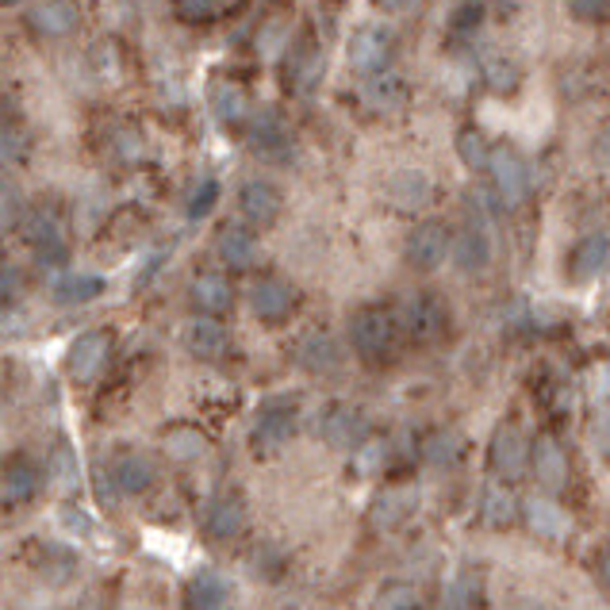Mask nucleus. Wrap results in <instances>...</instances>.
Wrapping results in <instances>:
<instances>
[{
  "label": "nucleus",
  "mask_w": 610,
  "mask_h": 610,
  "mask_svg": "<svg viewBox=\"0 0 610 610\" xmlns=\"http://www.w3.org/2000/svg\"><path fill=\"white\" fill-rule=\"evenodd\" d=\"M399 338H403V331H399V319L391 315L388 308L353 311L350 346L358 350L361 361H369V365H384V361H391V353L399 350Z\"/></svg>",
  "instance_id": "obj_2"
},
{
  "label": "nucleus",
  "mask_w": 610,
  "mask_h": 610,
  "mask_svg": "<svg viewBox=\"0 0 610 610\" xmlns=\"http://www.w3.org/2000/svg\"><path fill=\"white\" fill-rule=\"evenodd\" d=\"M361 100H365L373 112H396L411 100V85L396 70H376L361 82Z\"/></svg>",
  "instance_id": "obj_16"
},
{
  "label": "nucleus",
  "mask_w": 610,
  "mask_h": 610,
  "mask_svg": "<svg viewBox=\"0 0 610 610\" xmlns=\"http://www.w3.org/2000/svg\"><path fill=\"white\" fill-rule=\"evenodd\" d=\"M215 200H220V180H212V177L200 180V185L188 192V203H185L188 220H203V215L215 208Z\"/></svg>",
  "instance_id": "obj_40"
},
{
  "label": "nucleus",
  "mask_w": 610,
  "mask_h": 610,
  "mask_svg": "<svg viewBox=\"0 0 610 610\" xmlns=\"http://www.w3.org/2000/svg\"><path fill=\"white\" fill-rule=\"evenodd\" d=\"M373 610H419L415 584H407V580H388V584L376 592Z\"/></svg>",
  "instance_id": "obj_39"
},
{
  "label": "nucleus",
  "mask_w": 610,
  "mask_h": 610,
  "mask_svg": "<svg viewBox=\"0 0 610 610\" xmlns=\"http://www.w3.org/2000/svg\"><path fill=\"white\" fill-rule=\"evenodd\" d=\"M296 361H300L303 373L331 376L334 369L343 365V350H338V343H334L326 331H315V334H308L300 346H296Z\"/></svg>",
  "instance_id": "obj_23"
},
{
  "label": "nucleus",
  "mask_w": 610,
  "mask_h": 610,
  "mask_svg": "<svg viewBox=\"0 0 610 610\" xmlns=\"http://www.w3.org/2000/svg\"><path fill=\"white\" fill-rule=\"evenodd\" d=\"M507 610H546L537 599H514V602H507Z\"/></svg>",
  "instance_id": "obj_49"
},
{
  "label": "nucleus",
  "mask_w": 610,
  "mask_h": 610,
  "mask_svg": "<svg viewBox=\"0 0 610 610\" xmlns=\"http://www.w3.org/2000/svg\"><path fill=\"white\" fill-rule=\"evenodd\" d=\"M246 530V499L238 491H223L208 507V537L215 541H235Z\"/></svg>",
  "instance_id": "obj_20"
},
{
  "label": "nucleus",
  "mask_w": 610,
  "mask_h": 610,
  "mask_svg": "<svg viewBox=\"0 0 610 610\" xmlns=\"http://www.w3.org/2000/svg\"><path fill=\"white\" fill-rule=\"evenodd\" d=\"M215 250H220L223 265L231 269H250L258 261V242L246 227H223L215 238Z\"/></svg>",
  "instance_id": "obj_32"
},
{
  "label": "nucleus",
  "mask_w": 610,
  "mask_h": 610,
  "mask_svg": "<svg viewBox=\"0 0 610 610\" xmlns=\"http://www.w3.org/2000/svg\"><path fill=\"white\" fill-rule=\"evenodd\" d=\"M192 303L203 315L220 319L235 308V288H231V281L223 277V273H200V277L192 281Z\"/></svg>",
  "instance_id": "obj_26"
},
{
  "label": "nucleus",
  "mask_w": 610,
  "mask_h": 610,
  "mask_svg": "<svg viewBox=\"0 0 610 610\" xmlns=\"http://www.w3.org/2000/svg\"><path fill=\"white\" fill-rule=\"evenodd\" d=\"M112 331H85L74 338V346H70V353H65V373H70V381L74 384H92L100 373L108 369V361H112Z\"/></svg>",
  "instance_id": "obj_4"
},
{
  "label": "nucleus",
  "mask_w": 610,
  "mask_h": 610,
  "mask_svg": "<svg viewBox=\"0 0 610 610\" xmlns=\"http://www.w3.org/2000/svg\"><path fill=\"white\" fill-rule=\"evenodd\" d=\"M376 4H381L384 12H415L423 0H376Z\"/></svg>",
  "instance_id": "obj_47"
},
{
  "label": "nucleus",
  "mask_w": 610,
  "mask_h": 610,
  "mask_svg": "<svg viewBox=\"0 0 610 610\" xmlns=\"http://www.w3.org/2000/svg\"><path fill=\"white\" fill-rule=\"evenodd\" d=\"M399 331L411 338V343H438L441 334H446L449 326V308L441 303V296L434 292H415V296H407L403 308H399Z\"/></svg>",
  "instance_id": "obj_3"
},
{
  "label": "nucleus",
  "mask_w": 610,
  "mask_h": 610,
  "mask_svg": "<svg viewBox=\"0 0 610 610\" xmlns=\"http://www.w3.org/2000/svg\"><path fill=\"white\" fill-rule=\"evenodd\" d=\"M576 20H587V24H610V0H564Z\"/></svg>",
  "instance_id": "obj_43"
},
{
  "label": "nucleus",
  "mask_w": 610,
  "mask_h": 610,
  "mask_svg": "<svg viewBox=\"0 0 610 610\" xmlns=\"http://www.w3.org/2000/svg\"><path fill=\"white\" fill-rule=\"evenodd\" d=\"M296 303H300V292H296L288 281H281V277L253 281L250 308H253V315H258L261 323H285V319L296 311Z\"/></svg>",
  "instance_id": "obj_12"
},
{
  "label": "nucleus",
  "mask_w": 610,
  "mask_h": 610,
  "mask_svg": "<svg viewBox=\"0 0 610 610\" xmlns=\"http://www.w3.org/2000/svg\"><path fill=\"white\" fill-rule=\"evenodd\" d=\"M491 4H496L499 12H514L522 4V0H491Z\"/></svg>",
  "instance_id": "obj_51"
},
{
  "label": "nucleus",
  "mask_w": 610,
  "mask_h": 610,
  "mask_svg": "<svg viewBox=\"0 0 610 610\" xmlns=\"http://www.w3.org/2000/svg\"><path fill=\"white\" fill-rule=\"evenodd\" d=\"M50 292H54V300L65 303V308H77V303H89L104 292V277H97V273H62Z\"/></svg>",
  "instance_id": "obj_29"
},
{
  "label": "nucleus",
  "mask_w": 610,
  "mask_h": 610,
  "mask_svg": "<svg viewBox=\"0 0 610 610\" xmlns=\"http://www.w3.org/2000/svg\"><path fill=\"white\" fill-rule=\"evenodd\" d=\"M35 569H39L47 580H58V584H65V580L74 576L77 557L70 553V549H65V546H54V541H42V546H39V561H35Z\"/></svg>",
  "instance_id": "obj_35"
},
{
  "label": "nucleus",
  "mask_w": 610,
  "mask_h": 610,
  "mask_svg": "<svg viewBox=\"0 0 610 610\" xmlns=\"http://www.w3.org/2000/svg\"><path fill=\"white\" fill-rule=\"evenodd\" d=\"M488 170H491V180H496L499 200H503L507 208H519V203L526 200V192H530L526 162H522L514 150H496V154H491Z\"/></svg>",
  "instance_id": "obj_13"
},
{
  "label": "nucleus",
  "mask_w": 610,
  "mask_h": 610,
  "mask_svg": "<svg viewBox=\"0 0 610 610\" xmlns=\"http://www.w3.org/2000/svg\"><path fill=\"white\" fill-rule=\"evenodd\" d=\"M599 158L610 165V130H607V135H602V139H599Z\"/></svg>",
  "instance_id": "obj_50"
},
{
  "label": "nucleus",
  "mask_w": 610,
  "mask_h": 610,
  "mask_svg": "<svg viewBox=\"0 0 610 610\" xmlns=\"http://www.w3.org/2000/svg\"><path fill=\"white\" fill-rule=\"evenodd\" d=\"M212 112L220 115L223 123H242L246 120V92L231 82L212 85Z\"/></svg>",
  "instance_id": "obj_37"
},
{
  "label": "nucleus",
  "mask_w": 610,
  "mask_h": 610,
  "mask_svg": "<svg viewBox=\"0 0 610 610\" xmlns=\"http://www.w3.org/2000/svg\"><path fill=\"white\" fill-rule=\"evenodd\" d=\"M238 208L250 227H269L281 215V192L269 180H246L238 192Z\"/></svg>",
  "instance_id": "obj_21"
},
{
  "label": "nucleus",
  "mask_w": 610,
  "mask_h": 610,
  "mask_svg": "<svg viewBox=\"0 0 610 610\" xmlns=\"http://www.w3.org/2000/svg\"><path fill=\"white\" fill-rule=\"evenodd\" d=\"M296 419H300V411H296L292 396L269 399L258 411V423H253V434H250L253 449H258V453H273L277 446H285L296 434Z\"/></svg>",
  "instance_id": "obj_5"
},
{
  "label": "nucleus",
  "mask_w": 610,
  "mask_h": 610,
  "mask_svg": "<svg viewBox=\"0 0 610 610\" xmlns=\"http://www.w3.org/2000/svg\"><path fill=\"white\" fill-rule=\"evenodd\" d=\"M519 511H522L519 499L511 496V488H507V484H491V488H484V496H481V519H484V526L507 530L514 519H519Z\"/></svg>",
  "instance_id": "obj_30"
},
{
  "label": "nucleus",
  "mask_w": 610,
  "mask_h": 610,
  "mask_svg": "<svg viewBox=\"0 0 610 610\" xmlns=\"http://www.w3.org/2000/svg\"><path fill=\"white\" fill-rule=\"evenodd\" d=\"M24 200L16 196V188H9V185H0V235L4 231H12V227H20L24 223Z\"/></svg>",
  "instance_id": "obj_41"
},
{
  "label": "nucleus",
  "mask_w": 610,
  "mask_h": 610,
  "mask_svg": "<svg viewBox=\"0 0 610 610\" xmlns=\"http://www.w3.org/2000/svg\"><path fill=\"white\" fill-rule=\"evenodd\" d=\"M449 253H453V235L441 220L419 223L407 238V265L419 269V273H434Z\"/></svg>",
  "instance_id": "obj_7"
},
{
  "label": "nucleus",
  "mask_w": 610,
  "mask_h": 610,
  "mask_svg": "<svg viewBox=\"0 0 610 610\" xmlns=\"http://www.w3.org/2000/svg\"><path fill=\"white\" fill-rule=\"evenodd\" d=\"M185 346H188V353H192V358L220 361L223 353L231 350V334H227V326H223L220 319L200 315V319H192V323L185 326Z\"/></svg>",
  "instance_id": "obj_18"
},
{
  "label": "nucleus",
  "mask_w": 610,
  "mask_h": 610,
  "mask_svg": "<svg viewBox=\"0 0 610 610\" xmlns=\"http://www.w3.org/2000/svg\"><path fill=\"white\" fill-rule=\"evenodd\" d=\"M24 242L35 250L39 265H65L70 258V223H65V212L54 200H39L24 212Z\"/></svg>",
  "instance_id": "obj_1"
},
{
  "label": "nucleus",
  "mask_w": 610,
  "mask_h": 610,
  "mask_svg": "<svg viewBox=\"0 0 610 610\" xmlns=\"http://www.w3.org/2000/svg\"><path fill=\"white\" fill-rule=\"evenodd\" d=\"M595 449H599L602 457H610V403L599 411V419H595Z\"/></svg>",
  "instance_id": "obj_45"
},
{
  "label": "nucleus",
  "mask_w": 610,
  "mask_h": 610,
  "mask_svg": "<svg viewBox=\"0 0 610 610\" xmlns=\"http://www.w3.org/2000/svg\"><path fill=\"white\" fill-rule=\"evenodd\" d=\"M231 599V584L212 569H200L185 580V592H180V607L185 610H223Z\"/></svg>",
  "instance_id": "obj_17"
},
{
  "label": "nucleus",
  "mask_w": 610,
  "mask_h": 610,
  "mask_svg": "<svg viewBox=\"0 0 610 610\" xmlns=\"http://www.w3.org/2000/svg\"><path fill=\"white\" fill-rule=\"evenodd\" d=\"M250 147L258 150L261 158H273V162L292 154V142H288L285 127H281L273 115H258V120H250Z\"/></svg>",
  "instance_id": "obj_28"
},
{
  "label": "nucleus",
  "mask_w": 610,
  "mask_h": 610,
  "mask_svg": "<svg viewBox=\"0 0 610 610\" xmlns=\"http://www.w3.org/2000/svg\"><path fill=\"white\" fill-rule=\"evenodd\" d=\"M484 77H488V85L499 92V97H511V92L522 85L519 62H514V58H503V54L488 58V65H484Z\"/></svg>",
  "instance_id": "obj_38"
},
{
  "label": "nucleus",
  "mask_w": 610,
  "mask_h": 610,
  "mask_svg": "<svg viewBox=\"0 0 610 610\" xmlns=\"http://www.w3.org/2000/svg\"><path fill=\"white\" fill-rule=\"evenodd\" d=\"M27 27L39 39H65L82 27V4L77 0H32L27 4Z\"/></svg>",
  "instance_id": "obj_8"
},
{
  "label": "nucleus",
  "mask_w": 610,
  "mask_h": 610,
  "mask_svg": "<svg viewBox=\"0 0 610 610\" xmlns=\"http://www.w3.org/2000/svg\"><path fill=\"white\" fill-rule=\"evenodd\" d=\"M530 469H534L537 484H541V488H549V491H561L564 484H569V476H572L569 453H564V446L557 438H537L534 441Z\"/></svg>",
  "instance_id": "obj_14"
},
{
  "label": "nucleus",
  "mask_w": 610,
  "mask_h": 610,
  "mask_svg": "<svg viewBox=\"0 0 610 610\" xmlns=\"http://www.w3.org/2000/svg\"><path fill=\"white\" fill-rule=\"evenodd\" d=\"M27 154V130L16 112H0V165H16Z\"/></svg>",
  "instance_id": "obj_34"
},
{
  "label": "nucleus",
  "mask_w": 610,
  "mask_h": 610,
  "mask_svg": "<svg viewBox=\"0 0 610 610\" xmlns=\"http://www.w3.org/2000/svg\"><path fill=\"white\" fill-rule=\"evenodd\" d=\"M595 572H599V584L607 587V595H610V549L599 557V564H595Z\"/></svg>",
  "instance_id": "obj_48"
},
{
  "label": "nucleus",
  "mask_w": 610,
  "mask_h": 610,
  "mask_svg": "<svg viewBox=\"0 0 610 610\" xmlns=\"http://www.w3.org/2000/svg\"><path fill=\"white\" fill-rule=\"evenodd\" d=\"M20 292V277H16V269L9 265V261H0V308L12 300V296Z\"/></svg>",
  "instance_id": "obj_44"
},
{
  "label": "nucleus",
  "mask_w": 610,
  "mask_h": 610,
  "mask_svg": "<svg viewBox=\"0 0 610 610\" xmlns=\"http://www.w3.org/2000/svg\"><path fill=\"white\" fill-rule=\"evenodd\" d=\"M162 449L173 457V461H200L203 449H208V438H203L200 426L173 423L162 431Z\"/></svg>",
  "instance_id": "obj_31"
},
{
  "label": "nucleus",
  "mask_w": 610,
  "mask_h": 610,
  "mask_svg": "<svg viewBox=\"0 0 610 610\" xmlns=\"http://www.w3.org/2000/svg\"><path fill=\"white\" fill-rule=\"evenodd\" d=\"M419 496L415 488H403V484H391V488H384L381 496L373 499V526L376 530H396L403 526L407 519H411V511H415Z\"/></svg>",
  "instance_id": "obj_24"
},
{
  "label": "nucleus",
  "mask_w": 610,
  "mask_h": 610,
  "mask_svg": "<svg viewBox=\"0 0 610 610\" xmlns=\"http://www.w3.org/2000/svg\"><path fill=\"white\" fill-rule=\"evenodd\" d=\"M323 438L326 446L334 449H353L365 441V419H361L358 407L350 403H334L326 407V415H323Z\"/></svg>",
  "instance_id": "obj_19"
},
{
  "label": "nucleus",
  "mask_w": 610,
  "mask_h": 610,
  "mask_svg": "<svg viewBox=\"0 0 610 610\" xmlns=\"http://www.w3.org/2000/svg\"><path fill=\"white\" fill-rule=\"evenodd\" d=\"M223 12V0H177V16L188 24H208Z\"/></svg>",
  "instance_id": "obj_42"
},
{
  "label": "nucleus",
  "mask_w": 610,
  "mask_h": 610,
  "mask_svg": "<svg viewBox=\"0 0 610 610\" xmlns=\"http://www.w3.org/2000/svg\"><path fill=\"white\" fill-rule=\"evenodd\" d=\"M431 196H434V180L426 177V173L399 170L388 177V200L396 203V208H403V212H419V208H426Z\"/></svg>",
  "instance_id": "obj_25"
},
{
  "label": "nucleus",
  "mask_w": 610,
  "mask_h": 610,
  "mask_svg": "<svg viewBox=\"0 0 610 610\" xmlns=\"http://www.w3.org/2000/svg\"><path fill=\"white\" fill-rule=\"evenodd\" d=\"M396 50V35L384 24H365L353 32L350 39V65L361 77L376 74V70H388V58Z\"/></svg>",
  "instance_id": "obj_9"
},
{
  "label": "nucleus",
  "mask_w": 610,
  "mask_h": 610,
  "mask_svg": "<svg viewBox=\"0 0 610 610\" xmlns=\"http://www.w3.org/2000/svg\"><path fill=\"white\" fill-rule=\"evenodd\" d=\"M42 488V469L35 457L27 453H12L9 461L0 464V499L9 507L32 503Z\"/></svg>",
  "instance_id": "obj_10"
},
{
  "label": "nucleus",
  "mask_w": 610,
  "mask_h": 610,
  "mask_svg": "<svg viewBox=\"0 0 610 610\" xmlns=\"http://www.w3.org/2000/svg\"><path fill=\"white\" fill-rule=\"evenodd\" d=\"M108 481H112L115 491H123V496H142V491L154 488L158 469L147 453H139V449H120V453L108 461Z\"/></svg>",
  "instance_id": "obj_11"
},
{
  "label": "nucleus",
  "mask_w": 610,
  "mask_h": 610,
  "mask_svg": "<svg viewBox=\"0 0 610 610\" xmlns=\"http://www.w3.org/2000/svg\"><path fill=\"white\" fill-rule=\"evenodd\" d=\"M457 154H461V162L469 165V170H488L491 165V142L484 139L476 127H464L461 135H457Z\"/></svg>",
  "instance_id": "obj_36"
},
{
  "label": "nucleus",
  "mask_w": 610,
  "mask_h": 610,
  "mask_svg": "<svg viewBox=\"0 0 610 610\" xmlns=\"http://www.w3.org/2000/svg\"><path fill=\"white\" fill-rule=\"evenodd\" d=\"M522 514H526L530 534L546 537V541H564L572 534V519L564 514V507L549 496H530L522 503Z\"/></svg>",
  "instance_id": "obj_15"
},
{
  "label": "nucleus",
  "mask_w": 610,
  "mask_h": 610,
  "mask_svg": "<svg viewBox=\"0 0 610 610\" xmlns=\"http://www.w3.org/2000/svg\"><path fill=\"white\" fill-rule=\"evenodd\" d=\"M423 457L434 469H453V464L464 461V438L457 431H449V426H441V431H434L423 441Z\"/></svg>",
  "instance_id": "obj_33"
},
{
  "label": "nucleus",
  "mask_w": 610,
  "mask_h": 610,
  "mask_svg": "<svg viewBox=\"0 0 610 610\" xmlns=\"http://www.w3.org/2000/svg\"><path fill=\"white\" fill-rule=\"evenodd\" d=\"M481 20H484V9L476 0H469V4H461V9L453 12V27H476Z\"/></svg>",
  "instance_id": "obj_46"
},
{
  "label": "nucleus",
  "mask_w": 610,
  "mask_h": 610,
  "mask_svg": "<svg viewBox=\"0 0 610 610\" xmlns=\"http://www.w3.org/2000/svg\"><path fill=\"white\" fill-rule=\"evenodd\" d=\"M491 261V238L484 227H464L453 242V265L461 273H484Z\"/></svg>",
  "instance_id": "obj_27"
},
{
  "label": "nucleus",
  "mask_w": 610,
  "mask_h": 610,
  "mask_svg": "<svg viewBox=\"0 0 610 610\" xmlns=\"http://www.w3.org/2000/svg\"><path fill=\"white\" fill-rule=\"evenodd\" d=\"M610 265V235L595 231V235L580 238L569 253V277L572 281H592Z\"/></svg>",
  "instance_id": "obj_22"
},
{
  "label": "nucleus",
  "mask_w": 610,
  "mask_h": 610,
  "mask_svg": "<svg viewBox=\"0 0 610 610\" xmlns=\"http://www.w3.org/2000/svg\"><path fill=\"white\" fill-rule=\"evenodd\" d=\"M530 453H534V446H530L526 434H522L519 426L514 423L496 426L491 446H488V461H491V472H496L499 481H519L530 464Z\"/></svg>",
  "instance_id": "obj_6"
}]
</instances>
